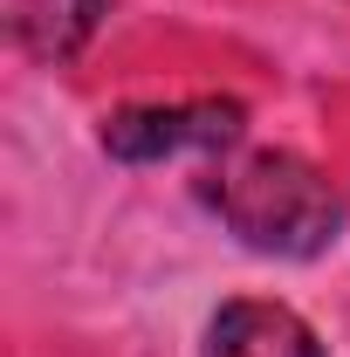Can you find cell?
<instances>
[{
  "mask_svg": "<svg viewBox=\"0 0 350 357\" xmlns=\"http://www.w3.org/2000/svg\"><path fill=\"white\" fill-rule=\"evenodd\" d=\"M213 206L254 255H282V261H309L344 234L337 185L296 151H254L227 165L213 185Z\"/></svg>",
  "mask_w": 350,
  "mask_h": 357,
  "instance_id": "1",
  "label": "cell"
},
{
  "mask_svg": "<svg viewBox=\"0 0 350 357\" xmlns=\"http://www.w3.org/2000/svg\"><path fill=\"white\" fill-rule=\"evenodd\" d=\"M241 103H151V110H117L103 124V151L124 165H158L178 151H227L241 137Z\"/></svg>",
  "mask_w": 350,
  "mask_h": 357,
  "instance_id": "2",
  "label": "cell"
},
{
  "mask_svg": "<svg viewBox=\"0 0 350 357\" xmlns=\"http://www.w3.org/2000/svg\"><path fill=\"white\" fill-rule=\"evenodd\" d=\"M206 357H323V344L282 303H227L206 330Z\"/></svg>",
  "mask_w": 350,
  "mask_h": 357,
  "instance_id": "3",
  "label": "cell"
},
{
  "mask_svg": "<svg viewBox=\"0 0 350 357\" xmlns=\"http://www.w3.org/2000/svg\"><path fill=\"white\" fill-rule=\"evenodd\" d=\"M96 21H103V0H21V14H14L28 55H42V62L76 55L96 35Z\"/></svg>",
  "mask_w": 350,
  "mask_h": 357,
  "instance_id": "4",
  "label": "cell"
}]
</instances>
